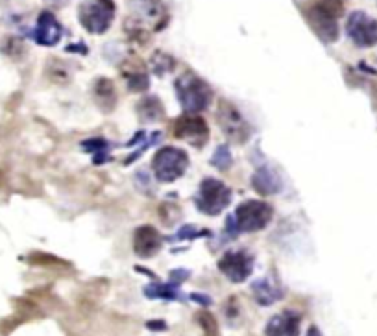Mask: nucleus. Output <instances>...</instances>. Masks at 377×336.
Listing matches in <instances>:
<instances>
[{"mask_svg":"<svg viewBox=\"0 0 377 336\" xmlns=\"http://www.w3.org/2000/svg\"><path fill=\"white\" fill-rule=\"evenodd\" d=\"M272 215L274 209L270 203L263 202V200H248L237 207L233 220L240 233H255L270 224Z\"/></svg>","mask_w":377,"mask_h":336,"instance_id":"5","label":"nucleus"},{"mask_svg":"<svg viewBox=\"0 0 377 336\" xmlns=\"http://www.w3.org/2000/svg\"><path fill=\"white\" fill-rule=\"evenodd\" d=\"M0 52L11 59H21L24 56V52H26V47H24L23 39L11 35V37L4 39V43L0 47Z\"/></svg>","mask_w":377,"mask_h":336,"instance_id":"21","label":"nucleus"},{"mask_svg":"<svg viewBox=\"0 0 377 336\" xmlns=\"http://www.w3.org/2000/svg\"><path fill=\"white\" fill-rule=\"evenodd\" d=\"M342 13V0H320L307 10V20L324 43H335L339 39V17Z\"/></svg>","mask_w":377,"mask_h":336,"instance_id":"2","label":"nucleus"},{"mask_svg":"<svg viewBox=\"0 0 377 336\" xmlns=\"http://www.w3.org/2000/svg\"><path fill=\"white\" fill-rule=\"evenodd\" d=\"M4 2H8V0H0V4H4Z\"/></svg>","mask_w":377,"mask_h":336,"instance_id":"34","label":"nucleus"},{"mask_svg":"<svg viewBox=\"0 0 377 336\" xmlns=\"http://www.w3.org/2000/svg\"><path fill=\"white\" fill-rule=\"evenodd\" d=\"M81 146L87 150V152H91V154H108V148H110V144L105 143L104 139H91L86 140V143H81Z\"/></svg>","mask_w":377,"mask_h":336,"instance_id":"27","label":"nucleus"},{"mask_svg":"<svg viewBox=\"0 0 377 336\" xmlns=\"http://www.w3.org/2000/svg\"><path fill=\"white\" fill-rule=\"evenodd\" d=\"M346 34L359 48H372L377 44V19L357 10L346 20Z\"/></svg>","mask_w":377,"mask_h":336,"instance_id":"8","label":"nucleus"},{"mask_svg":"<svg viewBox=\"0 0 377 336\" xmlns=\"http://www.w3.org/2000/svg\"><path fill=\"white\" fill-rule=\"evenodd\" d=\"M180 287L174 284H165V283H152L149 287H144V296L150 299H167V301H183L187 299L180 290Z\"/></svg>","mask_w":377,"mask_h":336,"instance_id":"19","label":"nucleus"},{"mask_svg":"<svg viewBox=\"0 0 377 336\" xmlns=\"http://www.w3.org/2000/svg\"><path fill=\"white\" fill-rule=\"evenodd\" d=\"M219 270L231 283H244L253 272V257L248 251H228L220 257Z\"/></svg>","mask_w":377,"mask_h":336,"instance_id":"10","label":"nucleus"},{"mask_svg":"<svg viewBox=\"0 0 377 336\" xmlns=\"http://www.w3.org/2000/svg\"><path fill=\"white\" fill-rule=\"evenodd\" d=\"M161 235L159 231L152 226H141L135 229L134 233V251L143 257V259H150L153 255L161 250Z\"/></svg>","mask_w":377,"mask_h":336,"instance_id":"14","label":"nucleus"},{"mask_svg":"<svg viewBox=\"0 0 377 336\" xmlns=\"http://www.w3.org/2000/svg\"><path fill=\"white\" fill-rule=\"evenodd\" d=\"M252 187L261 196H274L283 188L279 174L270 167H259L252 176Z\"/></svg>","mask_w":377,"mask_h":336,"instance_id":"16","label":"nucleus"},{"mask_svg":"<svg viewBox=\"0 0 377 336\" xmlns=\"http://www.w3.org/2000/svg\"><path fill=\"white\" fill-rule=\"evenodd\" d=\"M146 327H149L150 331H167V322H163V320H150L146 322Z\"/></svg>","mask_w":377,"mask_h":336,"instance_id":"31","label":"nucleus"},{"mask_svg":"<svg viewBox=\"0 0 377 336\" xmlns=\"http://www.w3.org/2000/svg\"><path fill=\"white\" fill-rule=\"evenodd\" d=\"M47 71H48V76H50V80H52V82H67L69 78V71H67V67H65V63L63 61H50L48 63V67H47Z\"/></svg>","mask_w":377,"mask_h":336,"instance_id":"25","label":"nucleus"},{"mask_svg":"<svg viewBox=\"0 0 377 336\" xmlns=\"http://www.w3.org/2000/svg\"><path fill=\"white\" fill-rule=\"evenodd\" d=\"M137 113L144 122H158L165 116V107L158 96H144L137 104Z\"/></svg>","mask_w":377,"mask_h":336,"instance_id":"18","label":"nucleus"},{"mask_svg":"<svg viewBox=\"0 0 377 336\" xmlns=\"http://www.w3.org/2000/svg\"><path fill=\"white\" fill-rule=\"evenodd\" d=\"M153 174L158 181L172 183L180 179L189 168V155L182 148H174V146H165L153 155L152 161Z\"/></svg>","mask_w":377,"mask_h":336,"instance_id":"4","label":"nucleus"},{"mask_svg":"<svg viewBox=\"0 0 377 336\" xmlns=\"http://www.w3.org/2000/svg\"><path fill=\"white\" fill-rule=\"evenodd\" d=\"M196 322L206 336H219V322L209 311H200L196 314Z\"/></svg>","mask_w":377,"mask_h":336,"instance_id":"22","label":"nucleus"},{"mask_svg":"<svg viewBox=\"0 0 377 336\" xmlns=\"http://www.w3.org/2000/svg\"><path fill=\"white\" fill-rule=\"evenodd\" d=\"M128 89L134 92H144L150 87L149 74L143 71H134L129 72L128 76Z\"/></svg>","mask_w":377,"mask_h":336,"instance_id":"23","label":"nucleus"},{"mask_svg":"<svg viewBox=\"0 0 377 336\" xmlns=\"http://www.w3.org/2000/svg\"><path fill=\"white\" fill-rule=\"evenodd\" d=\"M307 336H322V332L318 331V327L316 325H311L309 331H307Z\"/></svg>","mask_w":377,"mask_h":336,"instance_id":"32","label":"nucleus"},{"mask_svg":"<svg viewBox=\"0 0 377 336\" xmlns=\"http://www.w3.org/2000/svg\"><path fill=\"white\" fill-rule=\"evenodd\" d=\"M226 316H228L229 322H231V318L239 316V307H237V299L235 298L228 299V305H226Z\"/></svg>","mask_w":377,"mask_h":336,"instance_id":"30","label":"nucleus"},{"mask_svg":"<svg viewBox=\"0 0 377 336\" xmlns=\"http://www.w3.org/2000/svg\"><path fill=\"white\" fill-rule=\"evenodd\" d=\"M231 202V188L219 179L206 178L202 181L200 191L196 194L195 203L198 211L209 216H216L224 211Z\"/></svg>","mask_w":377,"mask_h":336,"instance_id":"6","label":"nucleus"},{"mask_svg":"<svg viewBox=\"0 0 377 336\" xmlns=\"http://www.w3.org/2000/svg\"><path fill=\"white\" fill-rule=\"evenodd\" d=\"M172 135L178 139L187 140L195 148H202L209 140V128L206 120L195 115H183L172 126Z\"/></svg>","mask_w":377,"mask_h":336,"instance_id":"9","label":"nucleus"},{"mask_svg":"<svg viewBox=\"0 0 377 336\" xmlns=\"http://www.w3.org/2000/svg\"><path fill=\"white\" fill-rule=\"evenodd\" d=\"M150 67H152L153 74H158V76H165L170 71H174L176 67V59L168 56L165 52H156L150 59Z\"/></svg>","mask_w":377,"mask_h":336,"instance_id":"20","label":"nucleus"},{"mask_svg":"<svg viewBox=\"0 0 377 336\" xmlns=\"http://www.w3.org/2000/svg\"><path fill=\"white\" fill-rule=\"evenodd\" d=\"M78 19L89 34H105L115 19V2L113 0H83L78 10Z\"/></svg>","mask_w":377,"mask_h":336,"instance_id":"3","label":"nucleus"},{"mask_svg":"<svg viewBox=\"0 0 377 336\" xmlns=\"http://www.w3.org/2000/svg\"><path fill=\"white\" fill-rule=\"evenodd\" d=\"M129 4H132L134 17L139 26L152 24L153 30L163 28L161 24L165 23L167 15H165V8L159 0H129Z\"/></svg>","mask_w":377,"mask_h":336,"instance_id":"12","label":"nucleus"},{"mask_svg":"<svg viewBox=\"0 0 377 336\" xmlns=\"http://www.w3.org/2000/svg\"><path fill=\"white\" fill-rule=\"evenodd\" d=\"M174 91L187 115L206 111L213 102V89L195 72H183L174 82Z\"/></svg>","mask_w":377,"mask_h":336,"instance_id":"1","label":"nucleus"},{"mask_svg":"<svg viewBox=\"0 0 377 336\" xmlns=\"http://www.w3.org/2000/svg\"><path fill=\"white\" fill-rule=\"evenodd\" d=\"M198 236H209V231H200L196 229V226H183L182 229L178 231V235L174 236L176 240H195L198 239Z\"/></svg>","mask_w":377,"mask_h":336,"instance_id":"26","label":"nucleus"},{"mask_svg":"<svg viewBox=\"0 0 377 336\" xmlns=\"http://www.w3.org/2000/svg\"><path fill=\"white\" fill-rule=\"evenodd\" d=\"M47 2H50V4H54L56 8H63V6L67 4L69 0H47Z\"/></svg>","mask_w":377,"mask_h":336,"instance_id":"33","label":"nucleus"},{"mask_svg":"<svg viewBox=\"0 0 377 336\" xmlns=\"http://www.w3.org/2000/svg\"><path fill=\"white\" fill-rule=\"evenodd\" d=\"M216 122H219L222 133L235 144H244L252 137V126L248 124V120L244 119L240 111L228 100L219 102Z\"/></svg>","mask_w":377,"mask_h":336,"instance_id":"7","label":"nucleus"},{"mask_svg":"<svg viewBox=\"0 0 377 336\" xmlns=\"http://www.w3.org/2000/svg\"><path fill=\"white\" fill-rule=\"evenodd\" d=\"M189 299H192V301H196L198 305H202V307H211L213 305V299L207 296V294H198V292H192L191 296H189Z\"/></svg>","mask_w":377,"mask_h":336,"instance_id":"29","label":"nucleus"},{"mask_svg":"<svg viewBox=\"0 0 377 336\" xmlns=\"http://www.w3.org/2000/svg\"><path fill=\"white\" fill-rule=\"evenodd\" d=\"M211 164L220 170H228L231 167V154H229V148L226 144H220L219 148L215 150V154L211 157Z\"/></svg>","mask_w":377,"mask_h":336,"instance_id":"24","label":"nucleus"},{"mask_svg":"<svg viewBox=\"0 0 377 336\" xmlns=\"http://www.w3.org/2000/svg\"><path fill=\"white\" fill-rule=\"evenodd\" d=\"M35 43L41 47H56L63 35V28L52 11H41L34 30Z\"/></svg>","mask_w":377,"mask_h":336,"instance_id":"11","label":"nucleus"},{"mask_svg":"<svg viewBox=\"0 0 377 336\" xmlns=\"http://www.w3.org/2000/svg\"><path fill=\"white\" fill-rule=\"evenodd\" d=\"M93 92H95L98 107L104 109L105 113H110V111L115 107V104H117V91H115L113 82L108 80V78H98L95 82V89H93Z\"/></svg>","mask_w":377,"mask_h":336,"instance_id":"17","label":"nucleus"},{"mask_svg":"<svg viewBox=\"0 0 377 336\" xmlns=\"http://www.w3.org/2000/svg\"><path fill=\"white\" fill-rule=\"evenodd\" d=\"M191 277V272L189 270H182V268H178V270H172L170 272V284H174V287H180V284L185 281V279Z\"/></svg>","mask_w":377,"mask_h":336,"instance_id":"28","label":"nucleus"},{"mask_svg":"<svg viewBox=\"0 0 377 336\" xmlns=\"http://www.w3.org/2000/svg\"><path fill=\"white\" fill-rule=\"evenodd\" d=\"M252 294L255 301H257V305H261V307H270V305H274V303L279 301V299L285 296V290H283V287L279 284L277 279L263 277L253 281Z\"/></svg>","mask_w":377,"mask_h":336,"instance_id":"15","label":"nucleus"},{"mask_svg":"<svg viewBox=\"0 0 377 336\" xmlns=\"http://www.w3.org/2000/svg\"><path fill=\"white\" fill-rule=\"evenodd\" d=\"M301 316L294 311H283L267 323V336H300Z\"/></svg>","mask_w":377,"mask_h":336,"instance_id":"13","label":"nucleus"}]
</instances>
